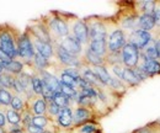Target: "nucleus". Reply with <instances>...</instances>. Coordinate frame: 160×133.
<instances>
[{
  "mask_svg": "<svg viewBox=\"0 0 160 133\" xmlns=\"http://www.w3.org/2000/svg\"><path fill=\"white\" fill-rule=\"evenodd\" d=\"M44 22H46V25L48 27V31H49V35H51L53 44L58 43L62 38L70 35L69 21L64 19L62 14L52 13L48 16L47 21H44Z\"/></svg>",
  "mask_w": 160,
  "mask_h": 133,
  "instance_id": "nucleus-1",
  "label": "nucleus"
},
{
  "mask_svg": "<svg viewBox=\"0 0 160 133\" xmlns=\"http://www.w3.org/2000/svg\"><path fill=\"white\" fill-rule=\"evenodd\" d=\"M85 23L89 30V41H92V39H106L107 41L108 30H107L106 21H103L101 18H98V16H91V18L85 19Z\"/></svg>",
  "mask_w": 160,
  "mask_h": 133,
  "instance_id": "nucleus-2",
  "label": "nucleus"
},
{
  "mask_svg": "<svg viewBox=\"0 0 160 133\" xmlns=\"http://www.w3.org/2000/svg\"><path fill=\"white\" fill-rule=\"evenodd\" d=\"M127 43V33L120 27L111 30L107 35V54L120 53L123 46Z\"/></svg>",
  "mask_w": 160,
  "mask_h": 133,
  "instance_id": "nucleus-3",
  "label": "nucleus"
},
{
  "mask_svg": "<svg viewBox=\"0 0 160 133\" xmlns=\"http://www.w3.org/2000/svg\"><path fill=\"white\" fill-rule=\"evenodd\" d=\"M54 46V57L57 58L58 64L62 68H78L80 69L84 65V62L81 58L74 57L72 54H69L68 52H65L59 44H53Z\"/></svg>",
  "mask_w": 160,
  "mask_h": 133,
  "instance_id": "nucleus-4",
  "label": "nucleus"
},
{
  "mask_svg": "<svg viewBox=\"0 0 160 133\" xmlns=\"http://www.w3.org/2000/svg\"><path fill=\"white\" fill-rule=\"evenodd\" d=\"M0 48L11 58L18 57V38L9 30H0Z\"/></svg>",
  "mask_w": 160,
  "mask_h": 133,
  "instance_id": "nucleus-5",
  "label": "nucleus"
},
{
  "mask_svg": "<svg viewBox=\"0 0 160 133\" xmlns=\"http://www.w3.org/2000/svg\"><path fill=\"white\" fill-rule=\"evenodd\" d=\"M36 51L31 42V38L27 32L22 33L18 37V56L27 63H32Z\"/></svg>",
  "mask_w": 160,
  "mask_h": 133,
  "instance_id": "nucleus-6",
  "label": "nucleus"
},
{
  "mask_svg": "<svg viewBox=\"0 0 160 133\" xmlns=\"http://www.w3.org/2000/svg\"><path fill=\"white\" fill-rule=\"evenodd\" d=\"M140 51L132 43L127 42L123 48L121 49V58H122V64L126 68H136L139 63Z\"/></svg>",
  "mask_w": 160,
  "mask_h": 133,
  "instance_id": "nucleus-7",
  "label": "nucleus"
},
{
  "mask_svg": "<svg viewBox=\"0 0 160 133\" xmlns=\"http://www.w3.org/2000/svg\"><path fill=\"white\" fill-rule=\"evenodd\" d=\"M152 39H153L152 32H147V31H143L140 28L131 32L127 36V42L134 44L139 51H143L152 42Z\"/></svg>",
  "mask_w": 160,
  "mask_h": 133,
  "instance_id": "nucleus-8",
  "label": "nucleus"
},
{
  "mask_svg": "<svg viewBox=\"0 0 160 133\" xmlns=\"http://www.w3.org/2000/svg\"><path fill=\"white\" fill-rule=\"evenodd\" d=\"M57 44H59L65 52H68L69 54H72V56H74V57H78V58L82 57V53H84L82 47H84V46L80 43L77 38L73 37L72 35L62 38Z\"/></svg>",
  "mask_w": 160,
  "mask_h": 133,
  "instance_id": "nucleus-9",
  "label": "nucleus"
},
{
  "mask_svg": "<svg viewBox=\"0 0 160 133\" xmlns=\"http://www.w3.org/2000/svg\"><path fill=\"white\" fill-rule=\"evenodd\" d=\"M70 31H72L73 37L77 38L82 46L88 47V44H89V30H88V26L85 23V20H79L74 18V22H73Z\"/></svg>",
  "mask_w": 160,
  "mask_h": 133,
  "instance_id": "nucleus-10",
  "label": "nucleus"
},
{
  "mask_svg": "<svg viewBox=\"0 0 160 133\" xmlns=\"http://www.w3.org/2000/svg\"><path fill=\"white\" fill-rule=\"evenodd\" d=\"M27 32L31 33L33 37L38 38L40 41L47 42V43H52V38H51L48 27H47V25H46L44 21H35V22H32L30 25Z\"/></svg>",
  "mask_w": 160,
  "mask_h": 133,
  "instance_id": "nucleus-11",
  "label": "nucleus"
},
{
  "mask_svg": "<svg viewBox=\"0 0 160 133\" xmlns=\"http://www.w3.org/2000/svg\"><path fill=\"white\" fill-rule=\"evenodd\" d=\"M95 117H96V115H95L92 109L77 106L73 110V127H78L80 125H84L86 122H90Z\"/></svg>",
  "mask_w": 160,
  "mask_h": 133,
  "instance_id": "nucleus-12",
  "label": "nucleus"
},
{
  "mask_svg": "<svg viewBox=\"0 0 160 133\" xmlns=\"http://www.w3.org/2000/svg\"><path fill=\"white\" fill-rule=\"evenodd\" d=\"M28 36L31 38V42L33 44V48H35L36 53L41 54L42 57H44L46 59H48V60L52 57H54V46L52 43H47V42L40 41L38 38L33 37L31 33H28Z\"/></svg>",
  "mask_w": 160,
  "mask_h": 133,
  "instance_id": "nucleus-13",
  "label": "nucleus"
},
{
  "mask_svg": "<svg viewBox=\"0 0 160 133\" xmlns=\"http://www.w3.org/2000/svg\"><path fill=\"white\" fill-rule=\"evenodd\" d=\"M138 65L144 69V72L148 74L149 78L160 74V60H149L142 52H140Z\"/></svg>",
  "mask_w": 160,
  "mask_h": 133,
  "instance_id": "nucleus-14",
  "label": "nucleus"
},
{
  "mask_svg": "<svg viewBox=\"0 0 160 133\" xmlns=\"http://www.w3.org/2000/svg\"><path fill=\"white\" fill-rule=\"evenodd\" d=\"M56 123L60 128L70 130L73 128V109L72 107H63L56 120Z\"/></svg>",
  "mask_w": 160,
  "mask_h": 133,
  "instance_id": "nucleus-15",
  "label": "nucleus"
},
{
  "mask_svg": "<svg viewBox=\"0 0 160 133\" xmlns=\"http://www.w3.org/2000/svg\"><path fill=\"white\" fill-rule=\"evenodd\" d=\"M38 75L42 79V81L56 94V93H60L62 91V84H60L59 79L57 75H53L52 73L43 70V72H38Z\"/></svg>",
  "mask_w": 160,
  "mask_h": 133,
  "instance_id": "nucleus-16",
  "label": "nucleus"
},
{
  "mask_svg": "<svg viewBox=\"0 0 160 133\" xmlns=\"http://www.w3.org/2000/svg\"><path fill=\"white\" fill-rule=\"evenodd\" d=\"M82 62L84 64L89 65V67H98V65H105V58L98 56L96 53H94L89 47H86V49L82 53Z\"/></svg>",
  "mask_w": 160,
  "mask_h": 133,
  "instance_id": "nucleus-17",
  "label": "nucleus"
},
{
  "mask_svg": "<svg viewBox=\"0 0 160 133\" xmlns=\"http://www.w3.org/2000/svg\"><path fill=\"white\" fill-rule=\"evenodd\" d=\"M28 111L33 116H44L47 114V102L42 96H35V101L28 107Z\"/></svg>",
  "mask_w": 160,
  "mask_h": 133,
  "instance_id": "nucleus-18",
  "label": "nucleus"
},
{
  "mask_svg": "<svg viewBox=\"0 0 160 133\" xmlns=\"http://www.w3.org/2000/svg\"><path fill=\"white\" fill-rule=\"evenodd\" d=\"M134 8L139 15H152L153 16L155 8H157V1H153V0L137 1V3H134Z\"/></svg>",
  "mask_w": 160,
  "mask_h": 133,
  "instance_id": "nucleus-19",
  "label": "nucleus"
},
{
  "mask_svg": "<svg viewBox=\"0 0 160 133\" xmlns=\"http://www.w3.org/2000/svg\"><path fill=\"white\" fill-rule=\"evenodd\" d=\"M88 47L94 53H96L100 57L106 58V56H107V41L106 39H92V41H89Z\"/></svg>",
  "mask_w": 160,
  "mask_h": 133,
  "instance_id": "nucleus-20",
  "label": "nucleus"
},
{
  "mask_svg": "<svg viewBox=\"0 0 160 133\" xmlns=\"http://www.w3.org/2000/svg\"><path fill=\"white\" fill-rule=\"evenodd\" d=\"M107 88L112 91V93H115L116 95L123 96L126 93H127V86H126V84L120 80L118 78H116V76L111 75V79H110V83H108V85H107Z\"/></svg>",
  "mask_w": 160,
  "mask_h": 133,
  "instance_id": "nucleus-21",
  "label": "nucleus"
},
{
  "mask_svg": "<svg viewBox=\"0 0 160 133\" xmlns=\"http://www.w3.org/2000/svg\"><path fill=\"white\" fill-rule=\"evenodd\" d=\"M122 81L126 84L127 88H134V86H138L140 83H142L139 79H138V76L136 75V73L133 72V69H131V68H126V67H124V70H123Z\"/></svg>",
  "mask_w": 160,
  "mask_h": 133,
  "instance_id": "nucleus-22",
  "label": "nucleus"
},
{
  "mask_svg": "<svg viewBox=\"0 0 160 133\" xmlns=\"http://www.w3.org/2000/svg\"><path fill=\"white\" fill-rule=\"evenodd\" d=\"M70 133H101V131L100 126L96 122L90 121L84 125H80L78 127L70 128Z\"/></svg>",
  "mask_w": 160,
  "mask_h": 133,
  "instance_id": "nucleus-23",
  "label": "nucleus"
},
{
  "mask_svg": "<svg viewBox=\"0 0 160 133\" xmlns=\"http://www.w3.org/2000/svg\"><path fill=\"white\" fill-rule=\"evenodd\" d=\"M90 68L92 69V72L99 78L101 84L103 86H107L108 83H110V79H111V74L107 70V65H98V67H90Z\"/></svg>",
  "mask_w": 160,
  "mask_h": 133,
  "instance_id": "nucleus-24",
  "label": "nucleus"
},
{
  "mask_svg": "<svg viewBox=\"0 0 160 133\" xmlns=\"http://www.w3.org/2000/svg\"><path fill=\"white\" fill-rule=\"evenodd\" d=\"M139 28L147 32H152L155 28V21L152 15H139Z\"/></svg>",
  "mask_w": 160,
  "mask_h": 133,
  "instance_id": "nucleus-25",
  "label": "nucleus"
},
{
  "mask_svg": "<svg viewBox=\"0 0 160 133\" xmlns=\"http://www.w3.org/2000/svg\"><path fill=\"white\" fill-rule=\"evenodd\" d=\"M31 64H32V65H35V68H36L38 72L47 70V69L52 65L51 60H48V59H46L44 57H42V56L38 54V53H36V54H35L33 60H32V63H31Z\"/></svg>",
  "mask_w": 160,
  "mask_h": 133,
  "instance_id": "nucleus-26",
  "label": "nucleus"
},
{
  "mask_svg": "<svg viewBox=\"0 0 160 133\" xmlns=\"http://www.w3.org/2000/svg\"><path fill=\"white\" fill-rule=\"evenodd\" d=\"M4 72H8L10 74H12L14 76L20 75L21 73L23 72V63H21L19 60H12L11 63L4 65Z\"/></svg>",
  "mask_w": 160,
  "mask_h": 133,
  "instance_id": "nucleus-27",
  "label": "nucleus"
},
{
  "mask_svg": "<svg viewBox=\"0 0 160 133\" xmlns=\"http://www.w3.org/2000/svg\"><path fill=\"white\" fill-rule=\"evenodd\" d=\"M53 102H54L57 106H59L60 109H63V107H70L72 100H70V97H68L65 94H63V93L60 91V93H56V94H54Z\"/></svg>",
  "mask_w": 160,
  "mask_h": 133,
  "instance_id": "nucleus-28",
  "label": "nucleus"
},
{
  "mask_svg": "<svg viewBox=\"0 0 160 133\" xmlns=\"http://www.w3.org/2000/svg\"><path fill=\"white\" fill-rule=\"evenodd\" d=\"M140 52L148 58L149 60H159V56H158V52H157V48H155V46H154L153 39H152V42H150L143 51H140Z\"/></svg>",
  "mask_w": 160,
  "mask_h": 133,
  "instance_id": "nucleus-29",
  "label": "nucleus"
},
{
  "mask_svg": "<svg viewBox=\"0 0 160 133\" xmlns=\"http://www.w3.org/2000/svg\"><path fill=\"white\" fill-rule=\"evenodd\" d=\"M60 70L59 73V81L62 84H65V85H69V86H73V88H75V89H78V80L75 79V78H73V76H70L69 74H67V73H64L60 68H58Z\"/></svg>",
  "mask_w": 160,
  "mask_h": 133,
  "instance_id": "nucleus-30",
  "label": "nucleus"
},
{
  "mask_svg": "<svg viewBox=\"0 0 160 133\" xmlns=\"http://www.w3.org/2000/svg\"><path fill=\"white\" fill-rule=\"evenodd\" d=\"M15 79H16V76H14L12 74H10L8 72H4V73L0 74V80H1L2 88H5V89H12Z\"/></svg>",
  "mask_w": 160,
  "mask_h": 133,
  "instance_id": "nucleus-31",
  "label": "nucleus"
},
{
  "mask_svg": "<svg viewBox=\"0 0 160 133\" xmlns=\"http://www.w3.org/2000/svg\"><path fill=\"white\" fill-rule=\"evenodd\" d=\"M6 121L11 125V126H20L21 123V115L16 111H14L12 109L6 110Z\"/></svg>",
  "mask_w": 160,
  "mask_h": 133,
  "instance_id": "nucleus-32",
  "label": "nucleus"
},
{
  "mask_svg": "<svg viewBox=\"0 0 160 133\" xmlns=\"http://www.w3.org/2000/svg\"><path fill=\"white\" fill-rule=\"evenodd\" d=\"M59 112H60L59 106H57L53 101L47 102V114H46V116H48L51 120L56 121L57 117H58V115H59Z\"/></svg>",
  "mask_w": 160,
  "mask_h": 133,
  "instance_id": "nucleus-33",
  "label": "nucleus"
},
{
  "mask_svg": "<svg viewBox=\"0 0 160 133\" xmlns=\"http://www.w3.org/2000/svg\"><path fill=\"white\" fill-rule=\"evenodd\" d=\"M42 79L40 78L38 74L32 75V91L35 96H42Z\"/></svg>",
  "mask_w": 160,
  "mask_h": 133,
  "instance_id": "nucleus-34",
  "label": "nucleus"
},
{
  "mask_svg": "<svg viewBox=\"0 0 160 133\" xmlns=\"http://www.w3.org/2000/svg\"><path fill=\"white\" fill-rule=\"evenodd\" d=\"M0 101L4 106H9L11 105V101H12V95L9 93V90H6L5 88L0 89Z\"/></svg>",
  "mask_w": 160,
  "mask_h": 133,
  "instance_id": "nucleus-35",
  "label": "nucleus"
},
{
  "mask_svg": "<svg viewBox=\"0 0 160 133\" xmlns=\"http://www.w3.org/2000/svg\"><path fill=\"white\" fill-rule=\"evenodd\" d=\"M11 109L14 110V111H16V112H22L23 111V101H22V99H21L20 96H12V101H11Z\"/></svg>",
  "mask_w": 160,
  "mask_h": 133,
  "instance_id": "nucleus-36",
  "label": "nucleus"
},
{
  "mask_svg": "<svg viewBox=\"0 0 160 133\" xmlns=\"http://www.w3.org/2000/svg\"><path fill=\"white\" fill-rule=\"evenodd\" d=\"M111 68H112L113 76H116V78H118L120 80H122L123 70H124V65H123V64H113V65H111Z\"/></svg>",
  "mask_w": 160,
  "mask_h": 133,
  "instance_id": "nucleus-37",
  "label": "nucleus"
},
{
  "mask_svg": "<svg viewBox=\"0 0 160 133\" xmlns=\"http://www.w3.org/2000/svg\"><path fill=\"white\" fill-rule=\"evenodd\" d=\"M133 72L136 73V75L138 76V79H139L140 81H144V80H147L149 76H148V74L144 72V69L142 68V67H139V65H137L136 68H133Z\"/></svg>",
  "mask_w": 160,
  "mask_h": 133,
  "instance_id": "nucleus-38",
  "label": "nucleus"
},
{
  "mask_svg": "<svg viewBox=\"0 0 160 133\" xmlns=\"http://www.w3.org/2000/svg\"><path fill=\"white\" fill-rule=\"evenodd\" d=\"M153 18L155 21V28L160 30V1H157V8L153 14Z\"/></svg>",
  "mask_w": 160,
  "mask_h": 133,
  "instance_id": "nucleus-39",
  "label": "nucleus"
},
{
  "mask_svg": "<svg viewBox=\"0 0 160 133\" xmlns=\"http://www.w3.org/2000/svg\"><path fill=\"white\" fill-rule=\"evenodd\" d=\"M25 132L26 133H43L44 132V130L31 123V125H28L27 127H25Z\"/></svg>",
  "mask_w": 160,
  "mask_h": 133,
  "instance_id": "nucleus-40",
  "label": "nucleus"
},
{
  "mask_svg": "<svg viewBox=\"0 0 160 133\" xmlns=\"http://www.w3.org/2000/svg\"><path fill=\"white\" fill-rule=\"evenodd\" d=\"M14 59H11V58L9 57L1 48H0V63L2 64V65H6V64H9V63H11Z\"/></svg>",
  "mask_w": 160,
  "mask_h": 133,
  "instance_id": "nucleus-41",
  "label": "nucleus"
},
{
  "mask_svg": "<svg viewBox=\"0 0 160 133\" xmlns=\"http://www.w3.org/2000/svg\"><path fill=\"white\" fill-rule=\"evenodd\" d=\"M153 42H154V46L157 48V52H158V56H159L160 60V30L155 32V36L153 37Z\"/></svg>",
  "mask_w": 160,
  "mask_h": 133,
  "instance_id": "nucleus-42",
  "label": "nucleus"
},
{
  "mask_svg": "<svg viewBox=\"0 0 160 133\" xmlns=\"http://www.w3.org/2000/svg\"><path fill=\"white\" fill-rule=\"evenodd\" d=\"M132 133H153V132H152V130L148 126H144V127H140V128L134 130Z\"/></svg>",
  "mask_w": 160,
  "mask_h": 133,
  "instance_id": "nucleus-43",
  "label": "nucleus"
},
{
  "mask_svg": "<svg viewBox=\"0 0 160 133\" xmlns=\"http://www.w3.org/2000/svg\"><path fill=\"white\" fill-rule=\"evenodd\" d=\"M5 125H6V117L4 116V114L0 112V127L5 128Z\"/></svg>",
  "mask_w": 160,
  "mask_h": 133,
  "instance_id": "nucleus-44",
  "label": "nucleus"
},
{
  "mask_svg": "<svg viewBox=\"0 0 160 133\" xmlns=\"http://www.w3.org/2000/svg\"><path fill=\"white\" fill-rule=\"evenodd\" d=\"M0 133H6V130L4 127H0Z\"/></svg>",
  "mask_w": 160,
  "mask_h": 133,
  "instance_id": "nucleus-45",
  "label": "nucleus"
},
{
  "mask_svg": "<svg viewBox=\"0 0 160 133\" xmlns=\"http://www.w3.org/2000/svg\"><path fill=\"white\" fill-rule=\"evenodd\" d=\"M43 133H58V132H52V131H44Z\"/></svg>",
  "mask_w": 160,
  "mask_h": 133,
  "instance_id": "nucleus-46",
  "label": "nucleus"
},
{
  "mask_svg": "<svg viewBox=\"0 0 160 133\" xmlns=\"http://www.w3.org/2000/svg\"><path fill=\"white\" fill-rule=\"evenodd\" d=\"M0 89H2V84H1V80H0Z\"/></svg>",
  "mask_w": 160,
  "mask_h": 133,
  "instance_id": "nucleus-47",
  "label": "nucleus"
},
{
  "mask_svg": "<svg viewBox=\"0 0 160 133\" xmlns=\"http://www.w3.org/2000/svg\"><path fill=\"white\" fill-rule=\"evenodd\" d=\"M0 106H2V104H1V101H0Z\"/></svg>",
  "mask_w": 160,
  "mask_h": 133,
  "instance_id": "nucleus-48",
  "label": "nucleus"
},
{
  "mask_svg": "<svg viewBox=\"0 0 160 133\" xmlns=\"http://www.w3.org/2000/svg\"><path fill=\"white\" fill-rule=\"evenodd\" d=\"M158 122H159V125H160V121H158Z\"/></svg>",
  "mask_w": 160,
  "mask_h": 133,
  "instance_id": "nucleus-49",
  "label": "nucleus"
},
{
  "mask_svg": "<svg viewBox=\"0 0 160 133\" xmlns=\"http://www.w3.org/2000/svg\"><path fill=\"white\" fill-rule=\"evenodd\" d=\"M22 133H26V132H25V131H23V132H22Z\"/></svg>",
  "mask_w": 160,
  "mask_h": 133,
  "instance_id": "nucleus-50",
  "label": "nucleus"
}]
</instances>
